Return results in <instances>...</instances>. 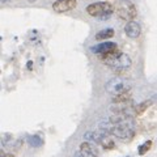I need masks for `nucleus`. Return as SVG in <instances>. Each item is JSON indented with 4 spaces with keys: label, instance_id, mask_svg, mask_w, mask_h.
<instances>
[{
    "label": "nucleus",
    "instance_id": "5",
    "mask_svg": "<svg viewBox=\"0 0 157 157\" xmlns=\"http://www.w3.org/2000/svg\"><path fill=\"white\" fill-rule=\"evenodd\" d=\"M90 51L93 54H98V55H101V56L110 55V54L118 52V45H117L115 42L106 41V42L98 43V45H96V46H92L90 47Z\"/></svg>",
    "mask_w": 157,
    "mask_h": 157
},
{
    "label": "nucleus",
    "instance_id": "1",
    "mask_svg": "<svg viewBox=\"0 0 157 157\" xmlns=\"http://www.w3.org/2000/svg\"><path fill=\"white\" fill-rule=\"evenodd\" d=\"M101 59L107 67H110L115 71H124V70H127V68H130L131 64H132V60H131L130 55H127V54H124V52L110 54V55L101 56Z\"/></svg>",
    "mask_w": 157,
    "mask_h": 157
},
{
    "label": "nucleus",
    "instance_id": "4",
    "mask_svg": "<svg viewBox=\"0 0 157 157\" xmlns=\"http://www.w3.org/2000/svg\"><path fill=\"white\" fill-rule=\"evenodd\" d=\"M117 14L119 16V18L126 20V21L130 22L136 17L137 11H136L135 6L131 2H128V0H123V2H121L117 6Z\"/></svg>",
    "mask_w": 157,
    "mask_h": 157
},
{
    "label": "nucleus",
    "instance_id": "10",
    "mask_svg": "<svg viewBox=\"0 0 157 157\" xmlns=\"http://www.w3.org/2000/svg\"><path fill=\"white\" fill-rule=\"evenodd\" d=\"M113 36H114V30H113L111 28H107V29H104V30L98 32L96 34V39H98V41H104V39H109L111 38Z\"/></svg>",
    "mask_w": 157,
    "mask_h": 157
},
{
    "label": "nucleus",
    "instance_id": "16",
    "mask_svg": "<svg viewBox=\"0 0 157 157\" xmlns=\"http://www.w3.org/2000/svg\"><path fill=\"white\" fill-rule=\"evenodd\" d=\"M128 157H130V156H128Z\"/></svg>",
    "mask_w": 157,
    "mask_h": 157
},
{
    "label": "nucleus",
    "instance_id": "15",
    "mask_svg": "<svg viewBox=\"0 0 157 157\" xmlns=\"http://www.w3.org/2000/svg\"><path fill=\"white\" fill-rule=\"evenodd\" d=\"M9 0H2V3H8Z\"/></svg>",
    "mask_w": 157,
    "mask_h": 157
},
{
    "label": "nucleus",
    "instance_id": "6",
    "mask_svg": "<svg viewBox=\"0 0 157 157\" xmlns=\"http://www.w3.org/2000/svg\"><path fill=\"white\" fill-rule=\"evenodd\" d=\"M77 6V0H56L52 4V9L58 13H64L70 12L73 8H76Z\"/></svg>",
    "mask_w": 157,
    "mask_h": 157
},
{
    "label": "nucleus",
    "instance_id": "14",
    "mask_svg": "<svg viewBox=\"0 0 157 157\" xmlns=\"http://www.w3.org/2000/svg\"><path fill=\"white\" fill-rule=\"evenodd\" d=\"M3 157H14L13 155H3Z\"/></svg>",
    "mask_w": 157,
    "mask_h": 157
},
{
    "label": "nucleus",
    "instance_id": "11",
    "mask_svg": "<svg viewBox=\"0 0 157 157\" xmlns=\"http://www.w3.org/2000/svg\"><path fill=\"white\" fill-rule=\"evenodd\" d=\"M151 105H152V101H151V100H147V101L140 102V104L135 107V114H136V115H141L143 113H145L147 110L149 109Z\"/></svg>",
    "mask_w": 157,
    "mask_h": 157
},
{
    "label": "nucleus",
    "instance_id": "7",
    "mask_svg": "<svg viewBox=\"0 0 157 157\" xmlns=\"http://www.w3.org/2000/svg\"><path fill=\"white\" fill-rule=\"evenodd\" d=\"M124 33L127 34V37H130L132 39L140 37V34H141V26H140V24L136 22V21L127 22L126 26H124Z\"/></svg>",
    "mask_w": 157,
    "mask_h": 157
},
{
    "label": "nucleus",
    "instance_id": "3",
    "mask_svg": "<svg viewBox=\"0 0 157 157\" xmlns=\"http://www.w3.org/2000/svg\"><path fill=\"white\" fill-rule=\"evenodd\" d=\"M86 12L89 13L92 17L101 18V20H107L111 16V13L114 12V7H113L110 3L98 2V3L89 4V6L86 7Z\"/></svg>",
    "mask_w": 157,
    "mask_h": 157
},
{
    "label": "nucleus",
    "instance_id": "12",
    "mask_svg": "<svg viewBox=\"0 0 157 157\" xmlns=\"http://www.w3.org/2000/svg\"><path fill=\"white\" fill-rule=\"evenodd\" d=\"M28 141H29V144H30L32 147H41L43 144V140L41 139V136H38V135H33V136H29L28 137Z\"/></svg>",
    "mask_w": 157,
    "mask_h": 157
},
{
    "label": "nucleus",
    "instance_id": "9",
    "mask_svg": "<svg viewBox=\"0 0 157 157\" xmlns=\"http://www.w3.org/2000/svg\"><path fill=\"white\" fill-rule=\"evenodd\" d=\"M100 144H101L102 147H104L105 149H113V148L115 147L114 140H113L111 137L109 136V134H105V132H104V135H102V137H101Z\"/></svg>",
    "mask_w": 157,
    "mask_h": 157
},
{
    "label": "nucleus",
    "instance_id": "8",
    "mask_svg": "<svg viewBox=\"0 0 157 157\" xmlns=\"http://www.w3.org/2000/svg\"><path fill=\"white\" fill-rule=\"evenodd\" d=\"M78 152H80L81 157H98L94 147H93L89 141H84V143H81L80 148H78Z\"/></svg>",
    "mask_w": 157,
    "mask_h": 157
},
{
    "label": "nucleus",
    "instance_id": "2",
    "mask_svg": "<svg viewBox=\"0 0 157 157\" xmlns=\"http://www.w3.org/2000/svg\"><path fill=\"white\" fill-rule=\"evenodd\" d=\"M105 89L106 92L111 96H121V94H124V93H130L131 90V84L128 80L126 78H122V77H114L109 80L105 85Z\"/></svg>",
    "mask_w": 157,
    "mask_h": 157
},
{
    "label": "nucleus",
    "instance_id": "13",
    "mask_svg": "<svg viewBox=\"0 0 157 157\" xmlns=\"http://www.w3.org/2000/svg\"><path fill=\"white\" fill-rule=\"evenodd\" d=\"M151 147H152V141H151V140H148V141H145V143H143V144L139 147V149H137V151H139V155H140V156H144L147 152L151 149Z\"/></svg>",
    "mask_w": 157,
    "mask_h": 157
}]
</instances>
